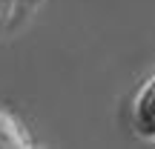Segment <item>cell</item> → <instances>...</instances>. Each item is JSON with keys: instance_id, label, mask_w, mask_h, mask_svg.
Wrapping results in <instances>:
<instances>
[{"instance_id": "2", "label": "cell", "mask_w": 155, "mask_h": 149, "mask_svg": "<svg viewBox=\"0 0 155 149\" xmlns=\"http://www.w3.org/2000/svg\"><path fill=\"white\" fill-rule=\"evenodd\" d=\"M0 146L3 149H17V146H32V138L23 129V123L17 118H12L9 112L0 109Z\"/></svg>"}, {"instance_id": "1", "label": "cell", "mask_w": 155, "mask_h": 149, "mask_svg": "<svg viewBox=\"0 0 155 149\" xmlns=\"http://www.w3.org/2000/svg\"><path fill=\"white\" fill-rule=\"evenodd\" d=\"M132 123L138 138L155 141V75L141 86V92L135 95L132 103Z\"/></svg>"}, {"instance_id": "3", "label": "cell", "mask_w": 155, "mask_h": 149, "mask_svg": "<svg viewBox=\"0 0 155 149\" xmlns=\"http://www.w3.org/2000/svg\"><path fill=\"white\" fill-rule=\"evenodd\" d=\"M23 0H0V29H6L12 20H15V15L20 11Z\"/></svg>"}]
</instances>
